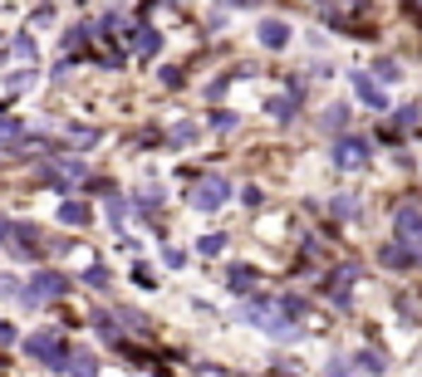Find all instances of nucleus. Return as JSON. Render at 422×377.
<instances>
[{
    "label": "nucleus",
    "instance_id": "nucleus-1",
    "mask_svg": "<svg viewBox=\"0 0 422 377\" xmlns=\"http://www.w3.org/2000/svg\"><path fill=\"white\" fill-rule=\"evenodd\" d=\"M25 353H30V358H40V363H44V368H54V373H69V363H74V353L64 348V338H59V333H49V328H44V333H30V338H25Z\"/></svg>",
    "mask_w": 422,
    "mask_h": 377
},
{
    "label": "nucleus",
    "instance_id": "nucleus-2",
    "mask_svg": "<svg viewBox=\"0 0 422 377\" xmlns=\"http://www.w3.org/2000/svg\"><path fill=\"white\" fill-rule=\"evenodd\" d=\"M368 157H373L368 137H339V142H334V167H344V172L368 167Z\"/></svg>",
    "mask_w": 422,
    "mask_h": 377
},
{
    "label": "nucleus",
    "instance_id": "nucleus-3",
    "mask_svg": "<svg viewBox=\"0 0 422 377\" xmlns=\"http://www.w3.org/2000/svg\"><path fill=\"white\" fill-rule=\"evenodd\" d=\"M64 289H69V280H64L59 270H40V275L30 280V289H25L20 299H25V304H49V299H59Z\"/></svg>",
    "mask_w": 422,
    "mask_h": 377
},
{
    "label": "nucleus",
    "instance_id": "nucleus-4",
    "mask_svg": "<svg viewBox=\"0 0 422 377\" xmlns=\"http://www.w3.org/2000/svg\"><path fill=\"white\" fill-rule=\"evenodd\" d=\"M226 196H231V182L226 177H202L192 187V206L197 211H216V206H226Z\"/></svg>",
    "mask_w": 422,
    "mask_h": 377
},
{
    "label": "nucleus",
    "instance_id": "nucleus-5",
    "mask_svg": "<svg viewBox=\"0 0 422 377\" xmlns=\"http://www.w3.org/2000/svg\"><path fill=\"white\" fill-rule=\"evenodd\" d=\"M393 225H398V240L403 245H422V211L418 206H398Z\"/></svg>",
    "mask_w": 422,
    "mask_h": 377
},
{
    "label": "nucleus",
    "instance_id": "nucleus-6",
    "mask_svg": "<svg viewBox=\"0 0 422 377\" xmlns=\"http://www.w3.org/2000/svg\"><path fill=\"white\" fill-rule=\"evenodd\" d=\"M378 260H383L388 270H413V265H422L418 250H403V245H383V250H378Z\"/></svg>",
    "mask_w": 422,
    "mask_h": 377
},
{
    "label": "nucleus",
    "instance_id": "nucleus-7",
    "mask_svg": "<svg viewBox=\"0 0 422 377\" xmlns=\"http://www.w3.org/2000/svg\"><path fill=\"white\" fill-rule=\"evenodd\" d=\"M260 44L265 49H285L290 44V25L285 20H260Z\"/></svg>",
    "mask_w": 422,
    "mask_h": 377
},
{
    "label": "nucleus",
    "instance_id": "nucleus-8",
    "mask_svg": "<svg viewBox=\"0 0 422 377\" xmlns=\"http://www.w3.org/2000/svg\"><path fill=\"white\" fill-rule=\"evenodd\" d=\"M354 89H358V98H363L368 108H388V94H383V89H378L368 74H354Z\"/></svg>",
    "mask_w": 422,
    "mask_h": 377
},
{
    "label": "nucleus",
    "instance_id": "nucleus-9",
    "mask_svg": "<svg viewBox=\"0 0 422 377\" xmlns=\"http://www.w3.org/2000/svg\"><path fill=\"white\" fill-rule=\"evenodd\" d=\"M300 89H290V94H280V98H270V113H275V118H280V123H285V118H295V113H300Z\"/></svg>",
    "mask_w": 422,
    "mask_h": 377
},
{
    "label": "nucleus",
    "instance_id": "nucleus-10",
    "mask_svg": "<svg viewBox=\"0 0 422 377\" xmlns=\"http://www.w3.org/2000/svg\"><path fill=\"white\" fill-rule=\"evenodd\" d=\"M59 221H64V225H89L94 211H89L84 201H64V206H59Z\"/></svg>",
    "mask_w": 422,
    "mask_h": 377
},
{
    "label": "nucleus",
    "instance_id": "nucleus-11",
    "mask_svg": "<svg viewBox=\"0 0 422 377\" xmlns=\"http://www.w3.org/2000/svg\"><path fill=\"white\" fill-rule=\"evenodd\" d=\"M226 280H231L236 294H255V270H251V265H231V275H226Z\"/></svg>",
    "mask_w": 422,
    "mask_h": 377
},
{
    "label": "nucleus",
    "instance_id": "nucleus-12",
    "mask_svg": "<svg viewBox=\"0 0 422 377\" xmlns=\"http://www.w3.org/2000/svg\"><path fill=\"white\" fill-rule=\"evenodd\" d=\"M354 368H358V373H368V377H378L388 363H383V353H378V348H363V353L354 358Z\"/></svg>",
    "mask_w": 422,
    "mask_h": 377
},
{
    "label": "nucleus",
    "instance_id": "nucleus-13",
    "mask_svg": "<svg viewBox=\"0 0 422 377\" xmlns=\"http://www.w3.org/2000/svg\"><path fill=\"white\" fill-rule=\"evenodd\" d=\"M133 44H138V54H143V59H152L162 39H157V30H147V25H138V35H133Z\"/></svg>",
    "mask_w": 422,
    "mask_h": 377
},
{
    "label": "nucleus",
    "instance_id": "nucleus-14",
    "mask_svg": "<svg viewBox=\"0 0 422 377\" xmlns=\"http://www.w3.org/2000/svg\"><path fill=\"white\" fill-rule=\"evenodd\" d=\"M5 54H15V59H25V64H30V59H35V39H30V35H15V39L0 49V59H5Z\"/></svg>",
    "mask_w": 422,
    "mask_h": 377
},
{
    "label": "nucleus",
    "instance_id": "nucleus-15",
    "mask_svg": "<svg viewBox=\"0 0 422 377\" xmlns=\"http://www.w3.org/2000/svg\"><path fill=\"white\" fill-rule=\"evenodd\" d=\"M349 284H354V270H339V275H334V284H329L334 304H349Z\"/></svg>",
    "mask_w": 422,
    "mask_h": 377
},
{
    "label": "nucleus",
    "instance_id": "nucleus-16",
    "mask_svg": "<svg viewBox=\"0 0 422 377\" xmlns=\"http://www.w3.org/2000/svg\"><path fill=\"white\" fill-rule=\"evenodd\" d=\"M69 373H74V377H99V363H94V353H74Z\"/></svg>",
    "mask_w": 422,
    "mask_h": 377
},
{
    "label": "nucleus",
    "instance_id": "nucleus-17",
    "mask_svg": "<svg viewBox=\"0 0 422 377\" xmlns=\"http://www.w3.org/2000/svg\"><path fill=\"white\" fill-rule=\"evenodd\" d=\"M25 137V123H15V118H0V142H20Z\"/></svg>",
    "mask_w": 422,
    "mask_h": 377
},
{
    "label": "nucleus",
    "instance_id": "nucleus-18",
    "mask_svg": "<svg viewBox=\"0 0 422 377\" xmlns=\"http://www.w3.org/2000/svg\"><path fill=\"white\" fill-rule=\"evenodd\" d=\"M172 142H177V147H192V142H197V128H192V123H177V128H172Z\"/></svg>",
    "mask_w": 422,
    "mask_h": 377
},
{
    "label": "nucleus",
    "instance_id": "nucleus-19",
    "mask_svg": "<svg viewBox=\"0 0 422 377\" xmlns=\"http://www.w3.org/2000/svg\"><path fill=\"white\" fill-rule=\"evenodd\" d=\"M197 250H202V255H221V250H226V235H202Z\"/></svg>",
    "mask_w": 422,
    "mask_h": 377
},
{
    "label": "nucleus",
    "instance_id": "nucleus-20",
    "mask_svg": "<svg viewBox=\"0 0 422 377\" xmlns=\"http://www.w3.org/2000/svg\"><path fill=\"white\" fill-rule=\"evenodd\" d=\"M344 118H349L344 108H329V113H324V132H344Z\"/></svg>",
    "mask_w": 422,
    "mask_h": 377
},
{
    "label": "nucleus",
    "instance_id": "nucleus-21",
    "mask_svg": "<svg viewBox=\"0 0 422 377\" xmlns=\"http://www.w3.org/2000/svg\"><path fill=\"white\" fill-rule=\"evenodd\" d=\"M84 284H94V289H108V270H104V265H89V270H84Z\"/></svg>",
    "mask_w": 422,
    "mask_h": 377
},
{
    "label": "nucleus",
    "instance_id": "nucleus-22",
    "mask_svg": "<svg viewBox=\"0 0 422 377\" xmlns=\"http://www.w3.org/2000/svg\"><path fill=\"white\" fill-rule=\"evenodd\" d=\"M329 211H334V216H354V196H334Z\"/></svg>",
    "mask_w": 422,
    "mask_h": 377
},
{
    "label": "nucleus",
    "instance_id": "nucleus-23",
    "mask_svg": "<svg viewBox=\"0 0 422 377\" xmlns=\"http://www.w3.org/2000/svg\"><path fill=\"white\" fill-rule=\"evenodd\" d=\"M35 84V69H20V74H10V89H30Z\"/></svg>",
    "mask_w": 422,
    "mask_h": 377
},
{
    "label": "nucleus",
    "instance_id": "nucleus-24",
    "mask_svg": "<svg viewBox=\"0 0 422 377\" xmlns=\"http://www.w3.org/2000/svg\"><path fill=\"white\" fill-rule=\"evenodd\" d=\"M211 128H216V132H226V128H236V113H211Z\"/></svg>",
    "mask_w": 422,
    "mask_h": 377
},
{
    "label": "nucleus",
    "instance_id": "nucleus-25",
    "mask_svg": "<svg viewBox=\"0 0 422 377\" xmlns=\"http://www.w3.org/2000/svg\"><path fill=\"white\" fill-rule=\"evenodd\" d=\"M373 69H378V74H383V79H398V64H393V59H378V64H373Z\"/></svg>",
    "mask_w": 422,
    "mask_h": 377
},
{
    "label": "nucleus",
    "instance_id": "nucleus-26",
    "mask_svg": "<svg viewBox=\"0 0 422 377\" xmlns=\"http://www.w3.org/2000/svg\"><path fill=\"white\" fill-rule=\"evenodd\" d=\"M413 123H418V108H403V113H398V128H408V132H413Z\"/></svg>",
    "mask_w": 422,
    "mask_h": 377
},
{
    "label": "nucleus",
    "instance_id": "nucleus-27",
    "mask_svg": "<svg viewBox=\"0 0 422 377\" xmlns=\"http://www.w3.org/2000/svg\"><path fill=\"white\" fill-rule=\"evenodd\" d=\"M0 294H25V289H20V280H10V275H0Z\"/></svg>",
    "mask_w": 422,
    "mask_h": 377
},
{
    "label": "nucleus",
    "instance_id": "nucleus-28",
    "mask_svg": "<svg viewBox=\"0 0 422 377\" xmlns=\"http://www.w3.org/2000/svg\"><path fill=\"white\" fill-rule=\"evenodd\" d=\"M10 230H15V225H10V221L0 216V240H10Z\"/></svg>",
    "mask_w": 422,
    "mask_h": 377
},
{
    "label": "nucleus",
    "instance_id": "nucleus-29",
    "mask_svg": "<svg viewBox=\"0 0 422 377\" xmlns=\"http://www.w3.org/2000/svg\"><path fill=\"white\" fill-rule=\"evenodd\" d=\"M231 5H260V0H231Z\"/></svg>",
    "mask_w": 422,
    "mask_h": 377
},
{
    "label": "nucleus",
    "instance_id": "nucleus-30",
    "mask_svg": "<svg viewBox=\"0 0 422 377\" xmlns=\"http://www.w3.org/2000/svg\"><path fill=\"white\" fill-rule=\"evenodd\" d=\"M207 377H231V373H207Z\"/></svg>",
    "mask_w": 422,
    "mask_h": 377
},
{
    "label": "nucleus",
    "instance_id": "nucleus-31",
    "mask_svg": "<svg viewBox=\"0 0 422 377\" xmlns=\"http://www.w3.org/2000/svg\"><path fill=\"white\" fill-rule=\"evenodd\" d=\"M413 5H418V15H422V0H413Z\"/></svg>",
    "mask_w": 422,
    "mask_h": 377
}]
</instances>
